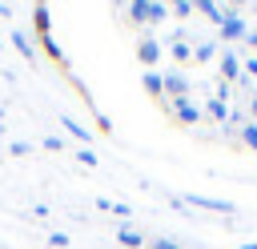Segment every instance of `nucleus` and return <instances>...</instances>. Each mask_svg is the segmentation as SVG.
Returning <instances> with one entry per match:
<instances>
[{
    "instance_id": "5701e85b",
    "label": "nucleus",
    "mask_w": 257,
    "mask_h": 249,
    "mask_svg": "<svg viewBox=\"0 0 257 249\" xmlns=\"http://www.w3.org/2000/svg\"><path fill=\"white\" fill-rule=\"evenodd\" d=\"M8 153H12V157H28V153H32V145H24V141H12V145H8Z\"/></svg>"
},
{
    "instance_id": "c756f323",
    "label": "nucleus",
    "mask_w": 257,
    "mask_h": 249,
    "mask_svg": "<svg viewBox=\"0 0 257 249\" xmlns=\"http://www.w3.org/2000/svg\"><path fill=\"white\" fill-rule=\"evenodd\" d=\"M237 249H257V241H245V245H237Z\"/></svg>"
},
{
    "instance_id": "423d86ee",
    "label": "nucleus",
    "mask_w": 257,
    "mask_h": 249,
    "mask_svg": "<svg viewBox=\"0 0 257 249\" xmlns=\"http://www.w3.org/2000/svg\"><path fill=\"white\" fill-rule=\"evenodd\" d=\"M161 80H165V100H185L189 96V88H193V80L185 76V72H161Z\"/></svg>"
},
{
    "instance_id": "4468645a",
    "label": "nucleus",
    "mask_w": 257,
    "mask_h": 249,
    "mask_svg": "<svg viewBox=\"0 0 257 249\" xmlns=\"http://www.w3.org/2000/svg\"><path fill=\"white\" fill-rule=\"evenodd\" d=\"M116 245H124V249H141V245H145V237H141L133 225H120V229H116Z\"/></svg>"
},
{
    "instance_id": "a211bd4d",
    "label": "nucleus",
    "mask_w": 257,
    "mask_h": 249,
    "mask_svg": "<svg viewBox=\"0 0 257 249\" xmlns=\"http://www.w3.org/2000/svg\"><path fill=\"white\" fill-rule=\"evenodd\" d=\"M217 56H221V48H217L213 40H205V44L193 48V60H197V64H209V60H217Z\"/></svg>"
},
{
    "instance_id": "0eeeda50",
    "label": "nucleus",
    "mask_w": 257,
    "mask_h": 249,
    "mask_svg": "<svg viewBox=\"0 0 257 249\" xmlns=\"http://www.w3.org/2000/svg\"><path fill=\"white\" fill-rule=\"evenodd\" d=\"M36 48H40V52H44V56H48V60L56 64V72H64V76L72 80V68H68V56H64V48H60V44H56L52 36H40V40H36Z\"/></svg>"
},
{
    "instance_id": "a878e982",
    "label": "nucleus",
    "mask_w": 257,
    "mask_h": 249,
    "mask_svg": "<svg viewBox=\"0 0 257 249\" xmlns=\"http://www.w3.org/2000/svg\"><path fill=\"white\" fill-rule=\"evenodd\" d=\"M149 249H181V245H177V241H169V237H157Z\"/></svg>"
},
{
    "instance_id": "b1692460",
    "label": "nucleus",
    "mask_w": 257,
    "mask_h": 249,
    "mask_svg": "<svg viewBox=\"0 0 257 249\" xmlns=\"http://www.w3.org/2000/svg\"><path fill=\"white\" fill-rule=\"evenodd\" d=\"M108 213H112V217H120V221H128V213H133V209H128V205H120V201H112V209H108Z\"/></svg>"
},
{
    "instance_id": "f257e3e1",
    "label": "nucleus",
    "mask_w": 257,
    "mask_h": 249,
    "mask_svg": "<svg viewBox=\"0 0 257 249\" xmlns=\"http://www.w3.org/2000/svg\"><path fill=\"white\" fill-rule=\"evenodd\" d=\"M124 16H128V24H161V20H169V4H157V0H133V4L124 8Z\"/></svg>"
},
{
    "instance_id": "20e7f679",
    "label": "nucleus",
    "mask_w": 257,
    "mask_h": 249,
    "mask_svg": "<svg viewBox=\"0 0 257 249\" xmlns=\"http://www.w3.org/2000/svg\"><path fill=\"white\" fill-rule=\"evenodd\" d=\"M189 209H205V213H237V205L233 201H221V197H205V193H189V197H181Z\"/></svg>"
},
{
    "instance_id": "1a4fd4ad",
    "label": "nucleus",
    "mask_w": 257,
    "mask_h": 249,
    "mask_svg": "<svg viewBox=\"0 0 257 249\" xmlns=\"http://www.w3.org/2000/svg\"><path fill=\"white\" fill-rule=\"evenodd\" d=\"M137 60H141L145 68H157V60H161V44H157L153 36H141V44H137Z\"/></svg>"
},
{
    "instance_id": "6ab92c4d",
    "label": "nucleus",
    "mask_w": 257,
    "mask_h": 249,
    "mask_svg": "<svg viewBox=\"0 0 257 249\" xmlns=\"http://www.w3.org/2000/svg\"><path fill=\"white\" fill-rule=\"evenodd\" d=\"M169 12L185 20V16H193V12H197V4H189V0H177V4H169Z\"/></svg>"
},
{
    "instance_id": "9b49d317",
    "label": "nucleus",
    "mask_w": 257,
    "mask_h": 249,
    "mask_svg": "<svg viewBox=\"0 0 257 249\" xmlns=\"http://www.w3.org/2000/svg\"><path fill=\"white\" fill-rule=\"evenodd\" d=\"M141 88H145V92H149L157 104L165 100V80H161V72H157V68H145V76H141Z\"/></svg>"
},
{
    "instance_id": "f8f14e48",
    "label": "nucleus",
    "mask_w": 257,
    "mask_h": 249,
    "mask_svg": "<svg viewBox=\"0 0 257 249\" xmlns=\"http://www.w3.org/2000/svg\"><path fill=\"white\" fill-rule=\"evenodd\" d=\"M201 112H205L209 120H217V125H229V104H225V100H217V96H209Z\"/></svg>"
},
{
    "instance_id": "4be33fe9",
    "label": "nucleus",
    "mask_w": 257,
    "mask_h": 249,
    "mask_svg": "<svg viewBox=\"0 0 257 249\" xmlns=\"http://www.w3.org/2000/svg\"><path fill=\"white\" fill-rule=\"evenodd\" d=\"M44 149H48V153H64V149H68V145H64V141H60V137H44Z\"/></svg>"
},
{
    "instance_id": "39448f33",
    "label": "nucleus",
    "mask_w": 257,
    "mask_h": 249,
    "mask_svg": "<svg viewBox=\"0 0 257 249\" xmlns=\"http://www.w3.org/2000/svg\"><path fill=\"white\" fill-rule=\"evenodd\" d=\"M217 68H221V80H225V84H233V80H245V72H241V52H233V48H221V56H217Z\"/></svg>"
},
{
    "instance_id": "412c9836",
    "label": "nucleus",
    "mask_w": 257,
    "mask_h": 249,
    "mask_svg": "<svg viewBox=\"0 0 257 249\" xmlns=\"http://www.w3.org/2000/svg\"><path fill=\"white\" fill-rule=\"evenodd\" d=\"M76 161L88 165V169H96V153H92V149H76Z\"/></svg>"
},
{
    "instance_id": "f03ea898",
    "label": "nucleus",
    "mask_w": 257,
    "mask_h": 249,
    "mask_svg": "<svg viewBox=\"0 0 257 249\" xmlns=\"http://www.w3.org/2000/svg\"><path fill=\"white\" fill-rule=\"evenodd\" d=\"M217 32H221V40H225V44H241V40H245V32H249V24L241 20V12H237V8H225V20H221V28H217Z\"/></svg>"
},
{
    "instance_id": "bb28decb",
    "label": "nucleus",
    "mask_w": 257,
    "mask_h": 249,
    "mask_svg": "<svg viewBox=\"0 0 257 249\" xmlns=\"http://www.w3.org/2000/svg\"><path fill=\"white\" fill-rule=\"evenodd\" d=\"M96 129H100V133H112V120H108L104 112H96Z\"/></svg>"
},
{
    "instance_id": "f3484780",
    "label": "nucleus",
    "mask_w": 257,
    "mask_h": 249,
    "mask_svg": "<svg viewBox=\"0 0 257 249\" xmlns=\"http://www.w3.org/2000/svg\"><path fill=\"white\" fill-rule=\"evenodd\" d=\"M169 56H173L177 64H189V60H193V44H189V40H173V44H169Z\"/></svg>"
},
{
    "instance_id": "6e6552de",
    "label": "nucleus",
    "mask_w": 257,
    "mask_h": 249,
    "mask_svg": "<svg viewBox=\"0 0 257 249\" xmlns=\"http://www.w3.org/2000/svg\"><path fill=\"white\" fill-rule=\"evenodd\" d=\"M32 36H52V12L48 4H32Z\"/></svg>"
},
{
    "instance_id": "7c9ffc66",
    "label": "nucleus",
    "mask_w": 257,
    "mask_h": 249,
    "mask_svg": "<svg viewBox=\"0 0 257 249\" xmlns=\"http://www.w3.org/2000/svg\"><path fill=\"white\" fill-rule=\"evenodd\" d=\"M0 48H4V36H0Z\"/></svg>"
},
{
    "instance_id": "c85d7f7f",
    "label": "nucleus",
    "mask_w": 257,
    "mask_h": 249,
    "mask_svg": "<svg viewBox=\"0 0 257 249\" xmlns=\"http://www.w3.org/2000/svg\"><path fill=\"white\" fill-rule=\"evenodd\" d=\"M8 16H12V4H4V0H0V20H8Z\"/></svg>"
},
{
    "instance_id": "cd10ccee",
    "label": "nucleus",
    "mask_w": 257,
    "mask_h": 249,
    "mask_svg": "<svg viewBox=\"0 0 257 249\" xmlns=\"http://www.w3.org/2000/svg\"><path fill=\"white\" fill-rule=\"evenodd\" d=\"M245 112H249V120H253V125H257V92H253V96H249V108H245Z\"/></svg>"
},
{
    "instance_id": "aec40b11",
    "label": "nucleus",
    "mask_w": 257,
    "mask_h": 249,
    "mask_svg": "<svg viewBox=\"0 0 257 249\" xmlns=\"http://www.w3.org/2000/svg\"><path fill=\"white\" fill-rule=\"evenodd\" d=\"M241 72L257 80V56H253V52H241Z\"/></svg>"
},
{
    "instance_id": "2f4dec72",
    "label": "nucleus",
    "mask_w": 257,
    "mask_h": 249,
    "mask_svg": "<svg viewBox=\"0 0 257 249\" xmlns=\"http://www.w3.org/2000/svg\"><path fill=\"white\" fill-rule=\"evenodd\" d=\"M253 56H257V52H253Z\"/></svg>"
},
{
    "instance_id": "ddd939ff",
    "label": "nucleus",
    "mask_w": 257,
    "mask_h": 249,
    "mask_svg": "<svg viewBox=\"0 0 257 249\" xmlns=\"http://www.w3.org/2000/svg\"><path fill=\"white\" fill-rule=\"evenodd\" d=\"M197 12H201L213 28H221V20H225V8H221V4H213V0H197Z\"/></svg>"
},
{
    "instance_id": "2eb2a0df",
    "label": "nucleus",
    "mask_w": 257,
    "mask_h": 249,
    "mask_svg": "<svg viewBox=\"0 0 257 249\" xmlns=\"http://www.w3.org/2000/svg\"><path fill=\"white\" fill-rule=\"evenodd\" d=\"M237 145H245V153H257V125L253 120H245L237 129Z\"/></svg>"
},
{
    "instance_id": "7ed1b4c3",
    "label": "nucleus",
    "mask_w": 257,
    "mask_h": 249,
    "mask_svg": "<svg viewBox=\"0 0 257 249\" xmlns=\"http://www.w3.org/2000/svg\"><path fill=\"white\" fill-rule=\"evenodd\" d=\"M165 112H169V116H173L177 125H185V129H193V125H197V120L205 116V112H201V108H197V104H193L189 96H185V100H169V104H165Z\"/></svg>"
},
{
    "instance_id": "dca6fc26",
    "label": "nucleus",
    "mask_w": 257,
    "mask_h": 249,
    "mask_svg": "<svg viewBox=\"0 0 257 249\" xmlns=\"http://www.w3.org/2000/svg\"><path fill=\"white\" fill-rule=\"evenodd\" d=\"M60 125H64V133H72V137H76L80 145H88V141H92V133H88V129H84V125H80L76 116H60Z\"/></svg>"
},
{
    "instance_id": "393cba45",
    "label": "nucleus",
    "mask_w": 257,
    "mask_h": 249,
    "mask_svg": "<svg viewBox=\"0 0 257 249\" xmlns=\"http://www.w3.org/2000/svg\"><path fill=\"white\" fill-rule=\"evenodd\" d=\"M64 245H68L64 233H48V249H64Z\"/></svg>"
},
{
    "instance_id": "9d476101",
    "label": "nucleus",
    "mask_w": 257,
    "mask_h": 249,
    "mask_svg": "<svg viewBox=\"0 0 257 249\" xmlns=\"http://www.w3.org/2000/svg\"><path fill=\"white\" fill-rule=\"evenodd\" d=\"M8 40H12V48H16V52H20L24 60H32V64H36V56H40V48H36V40H28V32H20V28H16V32L8 36Z\"/></svg>"
}]
</instances>
